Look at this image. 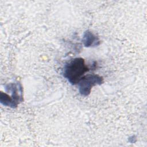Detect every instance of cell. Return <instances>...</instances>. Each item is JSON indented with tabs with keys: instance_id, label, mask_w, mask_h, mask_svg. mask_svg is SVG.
I'll return each instance as SVG.
<instances>
[{
	"instance_id": "3957f363",
	"label": "cell",
	"mask_w": 147,
	"mask_h": 147,
	"mask_svg": "<svg viewBox=\"0 0 147 147\" xmlns=\"http://www.w3.org/2000/svg\"><path fill=\"white\" fill-rule=\"evenodd\" d=\"M82 41L86 47H96L100 43L98 37L89 30H87L84 33Z\"/></svg>"
},
{
	"instance_id": "6da1fadb",
	"label": "cell",
	"mask_w": 147,
	"mask_h": 147,
	"mask_svg": "<svg viewBox=\"0 0 147 147\" xmlns=\"http://www.w3.org/2000/svg\"><path fill=\"white\" fill-rule=\"evenodd\" d=\"M83 58L76 57L68 61L64 65L63 76L72 85L78 84L84 74L89 71Z\"/></svg>"
},
{
	"instance_id": "7a4b0ae2",
	"label": "cell",
	"mask_w": 147,
	"mask_h": 147,
	"mask_svg": "<svg viewBox=\"0 0 147 147\" xmlns=\"http://www.w3.org/2000/svg\"><path fill=\"white\" fill-rule=\"evenodd\" d=\"M103 82V78L96 74H88L84 75L79 82V91L82 96H88L91 88L95 85H100Z\"/></svg>"
}]
</instances>
